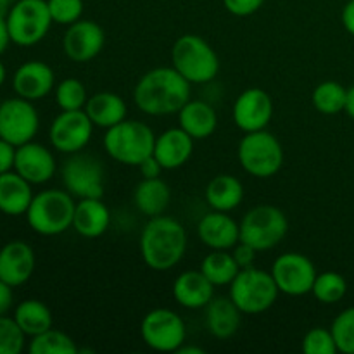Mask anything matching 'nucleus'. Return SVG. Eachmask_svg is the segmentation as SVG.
Instances as JSON below:
<instances>
[{
    "label": "nucleus",
    "mask_w": 354,
    "mask_h": 354,
    "mask_svg": "<svg viewBox=\"0 0 354 354\" xmlns=\"http://www.w3.org/2000/svg\"><path fill=\"white\" fill-rule=\"evenodd\" d=\"M6 78H7V69H6V64H3L2 61H0V86L6 83Z\"/></svg>",
    "instance_id": "obj_50"
},
{
    "label": "nucleus",
    "mask_w": 354,
    "mask_h": 354,
    "mask_svg": "<svg viewBox=\"0 0 354 354\" xmlns=\"http://www.w3.org/2000/svg\"><path fill=\"white\" fill-rule=\"evenodd\" d=\"M341 19L346 31H348L351 37H354V0H349V2L346 3L344 9H342Z\"/></svg>",
    "instance_id": "obj_45"
},
{
    "label": "nucleus",
    "mask_w": 354,
    "mask_h": 354,
    "mask_svg": "<svg viewBox=\"0 0 354 354\" xmlns=\"http://www.w3.org/2000/svg\"><path fill=\"white\" fill-rule=\"evenodd\" d=\"M14 320L26 337H35L54 327V317L50 308L38 299H24L14 310Z\"/></svg>",
    "instance_id": "obj_30"
},
{
    "label": "nucleus",
    "mask_w": 354,
    "mask_h": 354,
    "mask_svg": "<svg viewBox=\"0 0 354 354\" xmlns=\"http://www.w3.org/2000/svg\"><path fill=\"white\" fill-rule=\"evenodd\" d=\"M54 69L44 61L23 62L12 76V90L16 95L31 102L45 99L54 90Z\"/></svg>",
    "instance_id": "obj_20"
},
{
    "label": "nucleus",
    "mask_w": 354,
    "mask_h": 354,
    "mask_svg": "<svg viewBox=\"0 0 354 354\" xmlns=\"http://www.w3.org/2000/svg\"><path fill=\"white\" fill-rule=\"evenodd\" d=\"M173 297L187 310H201L214 297V286L201 270H187L173 282Z\"/></svg>",
    "instance_id": "obj_21"
},
{
    "label": "nucleus",
    "mask_w": 354,
    "mask_h": 354,
    "mask_svg": "<svg viewBox=\"0 0 354 354\" xmlns=\"http://www.w3.org/2000/svg\"><path fill=\"white\" fill-rule=\"evenodd\" d=\"M194 152V138L180 127L168 128L156 137L154 158L165 169H176L185 165Z\"/></svg>",
    "instance_id": "obj_22"
},
{
    "label": "nucleus",
    "mask_w": 354,
    "mask_h": 354,
    "mask_svg": "<svg viewBox=\"0 0 354 354\" xmlns=\"http://www.w3.org/2000/svg\"><path fill=\"white\" fill-rule=\"evenodd\" d=\"M16 2L17 0H0V12L7 14L10 10V7H12Z\"/></svg>",
    "instance_id": "obj_49"
},
{
    "label": "nucleus",
    "mask_w": 354,
    "mask_h": 354,
    "mask_svg": "<svg viewBox=\"0 0 354 354\" xmlns=\"http://www.w3.org/2000/svg\"><path fill=\"white\" fill-rule=\"evenodd\" d=\"M111 225V211L102 199H80L75 207L73 228L85 239H97L107 232Z\"/></svg>",
    "instance_id": "obj_24"
},
{
    "label": "nucleus",
    "mask_w": 354,
    "mask_h": 354,
    "mask_svg": "<svg viewBox=\"0 0 354 354\" xmlns=\"http://www.w3.org/2000/svg\"><path fill=\"white\" fill-rule=\"evenodd\" d=\"M169 201H171V190H169L168 183L161 180V176L144 178L135 187L133 203L137 209L145 216L154 218L162 214L168 209Z\"/></svg>",
    "instance_id": "obj_28"
},
{
    "label": "nucleus",
    "mask_w": 354,
    "mask_h": 354,
    "mask_svg": "<svg viewBox=\"0 0 354 354\" xmlns=\"http://www.w3.org/2000/svg\"><path fill=\"white\" fill-rule=\"evenodd\" d=\"M190 86L175 68H154L140 76L133 88V100L149 116H169L190 100Z\"/></svg>",
    "instance_id": "obj_1"
},
{
    "label": "nucleus",
    "mask_w": 354,
    "mask_h": 354,
    "mask_svg": "<svg viewBox=\"0 0 354 354\" xmlns=\"http://www.w3.org/2000/svg\"><path fill=\"white\" fill-rule=\"evenodd\" d=\"M272 275L280 292L297 297L311 292L318 273L308 256L301 252H283L273 261Z\"/></svg>",
    "instance_id": "obj_13"
},
{
    "label": "nucleus",
    "mask_w": 354,
    "mask_h": 354,
    "mask_svg": "<svg viewBox=\"0 0 354 354\" xmlns=\"http://www.w3.org/2000/svg\"><path fill=\"white\" fill-rule=\"evenodd\" d=\"M14 287H10L9 283H6L3 280H0V317L7 315L12 308L14 303Z\"/></svg>",
    "instance_id": "obj_44"
},
{
    "label": "nucleus",
    "mask_w": 354,
    "mask_h": 354,
    "mask_svg": "<svg viewBox=\"0 0 354 354\" xmlns=\"http://www.w3.org/2000/svg\"><path fill=\"white\" fill-rule=\"evenodd\" d=\"M106 44V33L95 21L78 19L69 24L62 37V50L73 62H88L100 54Z\"/></svg>",
    "instance_id": "obj_16"
},
{
    "label": "nucleus",
    "mask_w": 354,
    "mask_h": 354,
    "mask_svg": "<svg viewBox=\"0 0 354 354\" xmlns=\"http://www.w3.org/2000/svg\"><path fill=\"white\" fill-rule=\"evenodd\" d=\"M28 351L31 354H76L80 349L68 334L52 327L31 337Z\"/></svg>",
    "instance_id": "obj_33"
},
{
    "label": "nucleus",
    "mask_w": 354,
    "mask_h": 354,
    "mask_svg": "<svg viewBox=\"0 0 354 354\" xmlns=\"http://www.w3.org/2000/svg\"><path fill=\"white\" fill-rule=\"evenodd\" d=\"M6 19L10 41L19 47L40 44L54 23L47 0H17L6 14Z\"/></svg>",
    "instance_id": "obj_8"
},
{
    "label": "nucleus",
    "mask_w": 354,
    "mask_h": 354,
    "mask_svg": "<svg viewBox=\"0 0 354 354\" xmlns=\"http://www.w3.org/2000/svg\"><path fill=\"white\" fill-rule=\"evenodd\" d=\"M31 187L33 185L14 169L0 175V213L7 216L26 214L35 196Z\"/></svg>",
    "instance_id": "obj_25"
},
{
    "label": "nucleus",
    "mask_w": 354,
    "mask_h": 354,
    "mask_svg": "<svg viewBox=\"0 0 354 354\" xmlns=\"http://www.w3.org/2000/svg\"><path fill=\"white\" fill-rule=\"evenodd\" d=\"M178 123L194 140L211 137L218 128V114L211 104L190 99L178 111Z\"/></svg>",
    "instance_id": "obj_26"
},
{
    "label": "nucleus",
    "mask_w": 354,
    "mask_h": 354,
    "mask_svg": "<svg viewBox=\"0 0 354 354\" xmlns=\"http://www.w3.org/2000/svg\"><path fill=\"white\" fill-rule=\"evenodd\" d=\"M92 120L85 109L78 111H61V114L54 118L48 130V138L55 151L62 154H76L86 147L93 133Z\"/></svg>",
    "instance_id": "obj_14"
},
{
    "label": "nucleus",
    "mask_w": 354,
    "mask_h": 354,
    "mask_svg": "<svg viewBox=\"0 0 354 354\" xmlns=\"http://www.w3.org/2000/svg\"><path fill=\"white\" fill-rule=\"evenodd\" d=\"M37 266L35 251L28 242L10 241L0 248V280L21 287L31 279Z\"/></svg>",
    "instance_id": "obj_18"
},
{
    "label": "nucleus",
    "mask_w": 354,
    "mask_h": 354,
    "mask_svg": "<svg viewBox=\"0 0 354 354\" xmlns=\"http://www.w3.org/2000/svg\"><path fill=\"white\" fill-rule=\"evenodd\" d=\"M85 113L92 120V123L99 128H111L114 124L127 120L128 107L124 100L114 92H97L88 97L85 104Z\"/></svg>",
    "instance_id": "obj_27"
},
{
    "label": "nucleus",
    "mask_w": 354,
    "mask_h": 354,
    "mask_svg": "<svg viewBox=\"0 0 354 354\" xmlns=\"http://www.w3.org/2000/svg\"><path fill=\"white\" fill-rule=\"evenodd\" d=\"M346 292H348V282L337 272L318 273L313 289H311V294L317 297V301L324 304L339 303V301L344 299Z\"/></svg>",
    "instance_id": "obj_34"
},
{
    "label": "nucleus",
    "mask_w": 354,
    "mask_h": 354,
    "mask_svg": "<svg viewBox=\"0 0 354 354\" xmlns=\"http://www.w3.org/2000/svg\"><path fill=\"white\" fill-rule=\"evenodd\" d=\"M204 310H206V327L213 337L225 341L237 334L242 311L230 296L213 297Z\"/></svg>",
    "instance_id": "obj_23"
},
{
    "label": "nucleus",
    "mask_w": 354,
    "mask_h": 354,
    "mask_svg": "<svg viewBox=\"0 0 354 354\" xmlns=\"http://www.w3.org/2000/svg\"><path fill=\"white\" fill-rule=\"evenodd\" d=\"M26 344V334L14 317H0V354H19Z\"/></svg>",
    "instance_id": "obj_37"
},
{
    "label": "nucleus",
    "mask_w": 354,
    "mask_h": 354,
    "mask_svg": "<svg viewBox=\"0 0 354 354\" xmlns=\"http://www.w3.org/2000/svg\"><path fill=\"white\" fill-rule=\"evenodd\" d=\"M9 44H12V41H10V37H9V28H7L6 14L0 12V55L7 50Z\"/></svg>",
    "instance_id": "obj_46"
},
{
    "label": "nucleus",
    "mask_w": 354,
    "mask_h": 354,
    "mask_svg": "<svg viewBox=\"0 0 354 354\" xmlns=\"http://www.w3.org/2000/svg\"><path fill=\"white\" fill-rule=\"evenodd\" d=\"M171 66L192 85L214 80L220 73L216 50L199 35H182L173 44Z\"/></svg>",
    "instance_id": "obj_5"
},
{
    "label": "nucleus",
    "mask_w": 354,
    "mask_h": 354,
    "mask_svg": "<svg viewBox=\"0 0 354 354\" xmlns=\"http://www.w3.org/2000/svg\"><path fill=\"white\" fill-rule=\"evenodd\" d=\"M279 287L272 272L256 266L241 268L230 283V297L242 315H261L268 311L279 299Z\"/></svg>",
    "instance_id": "obj_6"
},
{
    "label": "nucleus",
    "mask_w": 354,
    "mask_h": 354,
    "mask_svg": "<svg viewBox=\"0 0 354 354\" xmlns=\"http://www.w3.org/2000/svg\"><path fill=\"white\" fill-rule=\"evenodd\" d=\"M75 207L76 203L68 190H41L33 196L26 211V221L35 234L54 237L73 227Z\"/></svg>",
    "instance_id": "obj_3"
},
{
    "label": "nucleus",
    "mask_w": 354,
    "mask_h": 354,
    "mask_svg": "<svg viewBox=\"0 0 354 354\" xmlns=\"http://www.w3.org/2000/svg\"><path fill=\"white\" fill-rule=\"evenodd\" d=\"M156 135L149 124L137 120H123L107 128L104 149L114 161L127 166H138L154 154Z\"/></svg>",
    "instance_id": "obj_4"
},
{
    "label": "nucleus",
    "mask_w": 354,
    "mask_h": 354,
    "mask_svg": "<svg viewBox=\"0 0 354 354\" xmlns=\"http://www.w3.org/2000/svg\"><path fill=\"white\" fill-rule=\"evenodd\" d=\"M86 100H88L86 88L80 80L66 78L55 86V102L61 111L85 109Z\"/></svg>",
    "instance_id": "obj_35"
},
{
    "label": "nucleus",
    "mask_w": 354,
    "mask_h": 354,
    "mask_svg": "<svg viewBox=\"0 0 354 354\" xmlns=\"http://www.w3.org/2000/svg\"><path fill=\"white\" fill-rule=\"evenodd\" d=\"M64 189L78 199H102L104 166L97 158L83 152L71 154L61 168Z\"/></svg>",
    "instance_id": "obj_11"
},
{
    "label": "nucleus",
    "mask_w": 354,
    "mask_h": 354,
    "mask_svg": "<svg viewBox=\"0 0 354 354\" xmlns=\"http://www.w3.org/2000/svg\"><path fill=\"white\" fill-rule=\"evenodd\" d=\"M348 88L339 82H322L311 93V104L322 114H339L346 109Z\"/></svg>",
    "instance_id": "obj_32"
},
{
    "label": "nucleus",
    "mask_w": 354,
    "mask_h": 354,
    "mask_svg": "<svg viewBox=\"0 0 354 354\" xmlns=\"http://www.w3.org/2000/svg\"><path fill=\"white\" fill-rule=\"evenodd\" d=\"M40 128V116L31 100L10 97L0 102V138L19 145L33 140Z\"/></svg>",
    "instance_id": "obj_12"
},
{
    "label": "nucleus",
    "mask_w": 354,
    "mask_h": 354,
    "mask_svg": "<svg viewBox=\"0 0 354 354\" xmlns=\"http://www.w3.org/2000/svg\"><path fill=\"white\" fill-rule=\"evenodd\" d=\"M201 272L209 279L214 287L230 286L241 266L235 261L234 254L228 251H211L201 263Z\"/></svg>",
    "instance_id": "obj_31"
},
{
    "label": "nucleus",
    "mask_w": 354,
    "mask_h": 354,
    "mask_svg": "<svg viewBox=\"0 0 354 354\" xmlns=\"http://www.w3.org/2000/svg\"><path fill=\"white\" fill-rule=\"evenodd\" d=\"M232 118L244 133L266 130L273 118V100L263 88H245L235 99Z\"/></svg>",
    "instance_id": "obj_15"
},
{
    "label": "nucleus",
    "mask_w": 354,
    "mask_h": 354,
    "mask_svg": "<svg viewBox=\"0 0 354 354\" xmlns=\"http://www.w3.org/2000/svg\"><path fill=\"white\" fill-rule=\"evenodd\" d=\"M138 169H140V173L144 178H158L165 168H162L161 162H159L158 159L154 158V154H152V156H149L147 159H144L140 165H138Z\"/></svg>",
    "instance_id": "obj_43"
},
{
    "label": "nucleus",
    "mask_w": 354,
    "mask_h": 354,
    "mask_svg": "<svg viewBox=\"0 0 354 354\" xmlns=\"http://www.w3.org/2000/svg\"><path fill=\"white\" fill-rule=\"evenodd\" d=\"M140 335L145 346L159 353H176L185 344L187 327L183 318L168 308H156L144 317Z\"/></svg>",
    "instance_id": "obj_10"
},
{
    "label": "nucleus",
    "mask_w": 354,
    "mask_h": 354,
    "mask_svg": "<svg viewBox=\"0 0 354 354\" xmlns=\"http://www.w3.org/2000/svg\"><path fill=\"white\" fill-rule=\"evenodd\" d=\"M178 354H204V349L201 348H196V346H185L182 344L178 348V351H176Z\"/></svg>",
    "instance_id": "obj_48"
},
{
    "label": "nucleus",
    "mask_w": 354,
    "mask_h": 354,
    "mask_svg": "<svg viewBox=\"0 0 354 354\" xmlns=\"http://www.w3.org/2000/svg\"><path fill=\"white\" fill-rule=\"evenodd\" d=\"M187 251V232L171 216L149 218L140 235V254L154 272H168L183 259Z\"/></svg>",
    "instance_id": "obj_2"
},
{
    "label": "nucleus",
    "mask_w": 354,
    "mask_h": 354,
    "mask_svg": "<svg viewBox=\"0 0 354 354\" xmlns=\"http://www.w3.org/2000/svg\"><path fill=\"white\" fill-rule=\"evenodd\" d=\"M265 0H223L225 9L237 17H248L258 12Z\"/></svg>",
    "instance_id": "obj_40"
},
{
    "label": "nucleus",
    "mask_w": 354,
    "mask_h": 354,
    "mask_svg": "<svg viewBox=\"0 0 354 354\" xmlns=\"http://www.w3.org/2000/svg\"><path fill=\"white\" fill-rule=\"evenodd\" d=\"M303 351L306 354H335L339 349L330 328L313 327L303 337Z\"/></svg>",
    "instance_id": "obj_38"
},
{
    "label": "nucleus",
    "mask_w": 354,
    "mask_h": 354,
    "mask_svg": "<svg viewBox=\"0 0 354 354\" xmlns=\"http://www.w3.org/2000/svg\"><path fill=\"white\" fill-rule=\"evenodd\" d=\"M14 161H16V145L0 138V175L12 171Z\"/></svg>",
    "instance_id": "obj_42"
},
{
    "label": "nucleus",
    "mask_w": 354,
    "mask_h": 354,
    "mask_svg": "<svg viewBox=\"0 0 354 354\" xmlns=\"http://www.w3.org/2000/svg\"><path fill=\"white\" fill-rule=\"evenodd\" d=\"M330 330L339 353L354 354V306L346 308L334 318Z\"/></svg>",
    "instance_id": "obj_36"
},
{
    "label": "nucleus",
    "mask_w": 354,
    "mask_h": 354,
    "mask_svg": "<svg viewBox=\"0 0 354 354\" xmlns=\"http://www.w3.org/2000/svg\"><path fill=\"white\" fill-rule=\"evenodd\" d=\"M244 201V185L234 175H216L206 187V203L214 211L237 209Z\"/></svg>",
    "instance_id": "obj_29"
},
{
    "label": "nucleus",
    "mask_w": 354,
    "mask_h": 354,
    "mask_svg": "<svg viewBox=\"0 0 354 354\" xmlns=\"http://www.w3.org/2000/svg\"><path fill=\"white\" fill-rule=\"evenodd\" d=\"M346 113L354 121V85L348 88V100H346Z\"/></svg>",
    "instance_id": "obj_47"
},
{
    "label": "nucleus",
    "mask_w": 354,
    "mask_h": 354,
    "mask_svg": "<svg viewBox=\"0 0 354 354\" xmlns=\"http://www.w3.org/2000/svg\"><path fill=\"white\" fill-rule=\"evenodd\" d=\"M201 242L211 251H230L241 242V223L225 211H211L197 225Z\"/></svg>",
    "instance_id": "obj_19"
},
{
    "label": "nucleus",
    "mask_w": 354,
    "mask_h": 354,
    "mask_svg": "<svg viewBox=\"0 0 354 354\" xmlns=\"http://www.w3.org/2000/svg\"><path fill=\"white\" fill-rule=\"evenodd\" d=\"M48 10H50L52 21L55 24L69 26L82 19L83 0H47Z\"/></svg>",
    "instance_id": "obj_39"
},
{
    "label": "nucleus",
    "mask_w": 354,
    "mask_h": 354,
    "mask_svg": "<svg viewBox=\"0 0 354 354\" xmlns=\"http://www.w3.org/2000/svg\"><path fill=\"white\" fill-rule=\"evenodd\" d=\"M237 156L242 169L254 178H272L283 165L282 144L266 130L245 133L239 142Z\"/></svg>",
    "instance_id": "obj_7"
},
{
    "label": "nucleus",
    "mask_w": 354,
    "mask_h": 354,
    "mask_svg": "<svg viewBox=\"0 0 354 354\" xmlns=\"http://www.w3.org/2000/svg\"><path fill=\"white\" fill-rule=\"evenodd\" d=\"M232 254H234L235 261H237V265L241 266V268H248V266H252L258 251H256L252 245L245 244V242H239L234 248V252H232Z\"/></svg>",
    "instance_id": "obj_41"
},
{
    "label": "nucleus",
    "mask_w": 354,
    "mask_h": 354,
    "mask_svg": "<svg viewBox=\"0 0 354 354\" xmlns=\"http://www.w3.org/2000/svg\"><path fill=\"white\" fill-rule=\"evenodd\" d=\"M55 169H57V165H55L54 154L45 145L31 140L16 147L14 171L19 173L31 185L47 183L55 175Z\"/></svg>",
    "instance_id": "obj_17"
},
{
    "label": "nucleus",
    "mask_w": 354,
    "mask_h": 354,
    "mask_svg": "<svg viewBox=\"0 0 354 354\" xmlns=\"http://www.w3.org/2000/svg\"><path fill=\"white\" fill-rule=\"evenodd\" d=\"M289 232L286 213L272 204H261L244 214L241 221V242L252 245L258 252L270 251L280 244Z\"/></svg>",
    "instance_id": "obj_9"
}]
</instances>
